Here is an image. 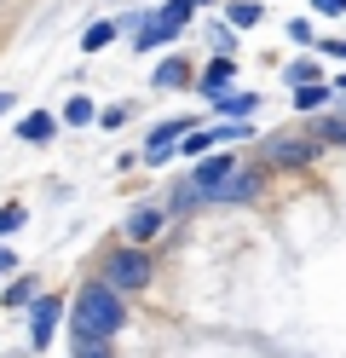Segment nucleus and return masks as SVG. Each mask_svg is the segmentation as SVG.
<instances>
[{"label":"nucleus","instance_id":"13","mask_svg":"<svg viewBox=\"0 0 346 358\" xmlns=\"http://www.w3.org/2000/svg\"><path fill=\"white\" fill-rule=\"evenodd\" d=\"M23 301H35V278H17V283L6 289V306H23Z\"/></svg>","mask_w":346,"mask_h":358},{"label":"nucleus","instance_id":"18","mask_svg":"<svg viewBox=\"0 0 346 358\" xmlns=\"http://www.w3.org/2000/svg\"><path fill=\"white\" fill-rule=\"evenodd\" d=\"M317 76V64H306V58H300V64H289V81H300V87H306Z\"/></svg>","mask_w":346,"mask_h":358},{"label":"nucleus","instance_id":"22","mask_svg":"<svg viewBox=\"0 0 346 358\" xmlns=\"http://www.w3.org/2000/svg\"><path fill=\"white\" fill-rule=\"evenodd\" d=\"M12 266H17V255L6 249V243H0V278H6V272H12Z\"/></svg>","mask_w":346,"mask_h":358},{"label":"nucleus","instance_id":"23","mask_svg":"<svg viewBox=\"0 0 346 358\" xmlns=\"http://www.w3.org/2000/svg\"><path fill=\"white\" fill-rule=\"evenodd\" d=\"M317 12H346V0H312Z\"/></svg>","mask_w":346,"mask_h":358},{"label":"nucleus","instance_id":"15","mask_svg":"<svg viewBox=\"0 0 346 358\" xmlns=\"http://www.w3.org/2000/svg\"><path fill=\"white\" fill-rule=\"evenodd\" d=\"M254 104H260L254 93H237V99H225V116H254Z\"/></svg>","mask_w":346,"mask_h":358},{"label":"nucleus","instance_id":"24","mask_svg":"<svg viewBox=\"0 0 346 358\" xmlns=\"http://www.w3.org/2000/svg\"><path fill=\"white\" fill-rule=\"evenodd\" d=\"M323 52H335V58H346V41H329V47H323Z\"/></svg>","mask_w":346,"mask_h":358},{"label":"nucleus","instance_id":"9","mask_svg":"<svg viewBox=\"0 0 346 358\" xmlns=\"http://www.w3.org/2000/svg\"><path fill=\"white\" fill-rule=\"evenodd\" d=\"M185 76H191V70H185V58H168L156 70V87H185Z\"/></svg>","mask_w":346,"mask_h":358},{"label":"nucleus","instance_id":"6","mask_svg":"<svg viewBox=\"0 0 346 358\" xmlns=\"http://www.w3.org/2000/svg\"><path fill=\"white\" fill-rule=\"evenodd\" d=\"M191 12H196V0H168V6L156 12V29H161V35L173 41V35L185 29V24H191Z\"/></svg>","mask_w":346,"mask_h":358},{"label":"nucleus","instance_id":"11","mask_svg":"<svg viewBox=\"0 0 346 358\" xmlns=\"http://www.w3.org/2000/svg\"><path fill=\"white\" fill-rule=\"evenodd\" d=\"M17 133H23V139H46V133H52V116L41 110V116H29V122H23Z\"/></svg>","mask_w":346,"mask_h":358},{"label":"nucleus","instance_id":"10","mask_svg":"<svg viewBox=\"0 0 346 358\" xmlns=\"http://www.w3.org/2000/svg\"><path fill=\"white\" fill-rule=\"evenodd\" d=\"M64 122L87 127V122H92V99H69V104H64Z\"/></svg>","mask_w":346,"mask_h":358},{"label":"nucleus","instance_id":"8","mask_svg":"<svg viewBox=\"0 0 346 358\" xmlns=\"http://www.w3.org/2000/svg\"><path fill=\"white\" fill-rule=\"evenodd\" d=\"M231 76H237V70H231L225 58H219V64H208V76H202V93H208V99H225V87H231Z\"/></svg>","mask_w":346,"mask_h":358},{"label":"nucleus","instance_id":"21","mask_svg":"<svg viewBox=\"0 0 346 358\" xmlns=\"http://www.w3.org/2000/svg\"><path fill=\"white\" fill-rule=\"evenodd\" d=\"M110 29H115V24H92V29H87V52H92V47H104Z\"/></svg>","mask_w":346,"mask_h":358},{"label":"nucleus","instance_id":"17","mask_svg":"<svg viewBox=\"0 0 346 358\" xmlns=\"http://www.w3.org/2000/svg\"><path fill=\"white\" fill-rule=\"evenodd\" d=\"M75 358H110L104 341H75Z\"/></svg>","mask_w":346,"mask_h":358},{"label":"nucleus","instance_id":"14","mask_svg":"<svg viewBox=\"0 0 346 358\" xmlns=\"http://www.w3.org/2000/svg\"><path fill=\"white\" fill-rule=\"evenodd\" d=\"M231 24H260V6H254V0H237V6H231Z\"/></svg>","mask_w":346,"mask_h":358},{"label":"nucleus","instance_id":"7","mask_svg":"<svg viewBox=\"0 0 346 358\" xmlns=\"http://www.w3.org/2000/svg\"><path fill=\"white\" fill-rule=\"evenodd\" d=\"M156 226H161V214H156V208H133V214H127V237H133V249H138V243H150Z\"/></svg>","mask_w":346,"mask_h":358},{"label":"nucleus","instance_id":"12","mask_svg":"<svg viewBox=\"0 0 346 358\" xmlns=\"http://www.w3.org/2000/svg\"><path fill=\"white\" fill-rule=\"evenodd\" d=\"M294 104H300V110H317V104H323V87H317V81L294 87Z\"/></svg>","mask_w":346,"mask_h":358},{"label":"nucleus","instance_id":"20","mask_svg":"<svg viewBox=\"0 0 346 358\" xmlns=\"http://www.w3.org/2000/svg\"><path fill=\"white\" fill-rule=\"evenodd\" d=\"M317 139H340L346 145V122H317Z\"/></svg>","mask_w":346,"mask_h":358},{"label":"nucleus","instance_id":"1","mask_svg":"<svg viewBox=\"0 0 346 358\" xmlns=\"http://www.w3.org/2000/svg\"><path fill=\"white\" fill-rule=\"evenodd\" d=\"M191 191H196V203H254L260 196V173L237 168L231 156H208L191 173Z\"/></svg>","mask_w":346,"mask_h":358},{"label":"nucleus","instance_id":"5","mask_svg":"<svg viewBox=\"0 0 346 358\" xmlns=\"http://www.w3.org/2000/svg\"><path fill=\"white\" fill-rule=\"evenodd\" d=\"M52 329H58V301L52 295H41L35 301V318H29V341L46 352V341H52Z\"/></svg>","mask_w":346,"mask_h":358},{"label":"nucleus","instance_id":"3","mask_svg":"<svg viewBox=\"0 0 346 358\" xmlns=\"http://www.w3.org/2000/svg\"><path fill=\"white\" fill-rule=\"evenodd\" d=\"M104 289H145L150 283V260H145V249H115V255H104V278H99Z\"/></svg>","mask_w":346,"mask_h":358},{"label":"nucleus","instance_id":"4","mask_svg":"<svg viewBox=\"0 0 346 358\" xmlns=\"http://www.w3.org/2000/svg\"><path fill=\"white\" fill-rule=\"evenodd\" d=\"M266 162H277V168H306V162H312V139H266Z\"/></svg>","mask_w":346,"mask_h":358},{"label":"nucleus","instance_id":"19","mask_svg":"<svg viewBox=\"0 0 346 358\" xmlns=\"http://www.w3.org/2000/svg\"><path fill=\"white\" fill-rule=\"evenodd\" d=\"M17 226H23V208H0V237L17 231Z\"/></svg>","mask_w":346,"mask_h":358},{"label":"nucleus","instance_id":"2","mask_svg":"<svg viewBox=\"0 0 346 358\" xmlns=\"http://www.w3.org/2000/svg\"><path fill=\"white\" fill-rule=\"evenodd\" d=\"M122 324H127V306H122L115 289L87 283L81 295H75V341H110Z\"/></svg>","mask_w":346,"mask_h":358},{"label":"nucleus","instance_id":"16","mask_svg":"<svg viewBox=\"0 0 346 358\" xmlns=\"http://www.w3.org/2000/svg\"><path fill=\"white\" fill-rule=\"evenodd\" d=\"M208 145H214V133H185V145H179V150H185V156H202Z\"/></svg>","mask_w":346,"mask_h":358}]
</instances>
